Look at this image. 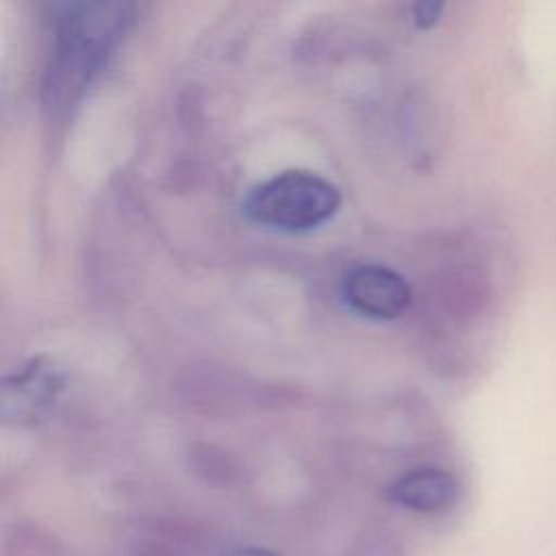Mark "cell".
<instances>
[{"label": "cell", "mask_w": 556, "mask_h": 556, "mask_svg": "<svg viewBox=\"0 0 556 556\" xmlns=\"http://www.w3.org/2000/svg\"><path fill=\"white\" fill-rule=\"evenodd\" d=\"M128 4H74L59 20L48 91L54 102H72L106 61L130 22Z\"/></svg>", "instance_id": "6da1fadb"}, {"label": "cell", "mask_w": 556, "mask_h": 556, "mask_svg": "<svg viewBox=\"0 0 556 556\" xmlns=\"http://www.w3.org/2000/svg\"><path fill=\"white\" fill-rule=\"evenodd\" d=\"M339 204L341 193L330 180L306 169H287L252 187L243 213L267 228L304 232L326 224Z\"/></svg>", "instance_id": "7a4b0ae2"}, {"label": "cell", "mask_w": 556, "mask_h": 556, "mask_svg": "<svg viewBox=\"0 0 556 556\" xmlns=\"http://www.w3.org/2000/svg\"><path fill=\"white\" fill-rule=\"evenodd\" d=\"M343 298L361 315L395 319L406 313L413 293L397 271L384 265H361L345 276Z\"/></svg>", "instance_id": "3957f363"}, {"label": "cell", "mask_w": 556, "mask_h": 556, "mask_svg": "<svg viewBox=\"0 0 556 556\" xmlns=\"http://www.w3.org/2000/svg\"><path fill=\"white\" fill-rule=\"evenodd\" d=\"M389 497L415 513H443L458 497L456 478L439 467H419L402 473L389 489Z\"/></svg>", "instance_id": "277c9868"}, {"label": "cell", "mask_w": 556, "mask_h": 556, "mask_svg": "<svg viewBox=\"0 0 556 556\" xmlns=\"http://www.w3.org/2000/svg\"><path fill=\"white\" fill-rule=\"evenodd\" d=\"M50 395H54V374L37 361L22 374H15V382L7 380L4 404L9 406L11 402H17V413L28 410L33 415L35 408L39 413Z\"/></svg>", "instance_id": "5b68a950"}, {"label": "cell", "mask_w": 556, "mask_h": 556, "mask_svg": "<svg viewBox=\"0 0 556 556\" xmlns=\"http://www.w3.org/2000/svg\"><path fill=\"white\" fill-rule=\"evenodd\" d=\"M137 556H185V541L172 536H150L139 539L135 547Z\"/></svg>", "instance_id": "8992f818"}, {"label": "cell", "mask_w": 556, "mask_h": 556, "mask_svg": "<svg viewBox=\"0 0 556 556\" xmlns=\"http://www.w3.org/2000/svg\"><path fill=\"white\" fill-rule=\"evenodd\" d=\"M441 11H443V4H441V2H432V0H430V2H419V4L413 7L415 24H417L419 28H430V26L439 20Z\"/></svg>", "instance_id": "52a82bcc"}, {"label": "cell", "mask_w": 556, "mask_h": 556, "mask_svg": "<svg viewBox=\"0 0 556 556\" xmlns=\"http://www.w3.org/2000/svg\"><path fill=\"white\" fill-rule=\"evenodd\" d=\"M228 556H278L267 547H258V545H243V547H235Z\"/></svg>", "instance_id": "ba28073f"}]
</instances>
